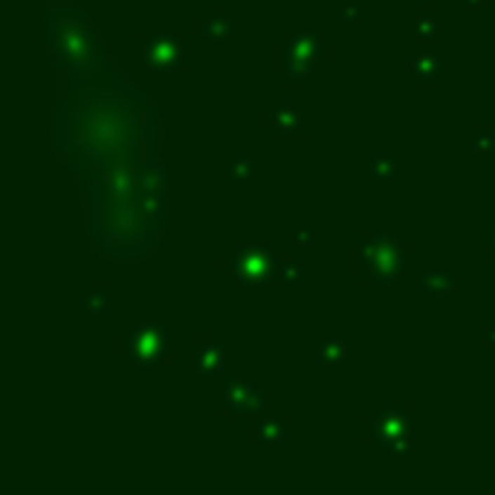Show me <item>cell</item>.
<instances>
[{
  "instance_id": "obj_22",
  "label": "cell",
  "mask_w": 495,
  "mask_h": 495,
  "mask_svg": "<svg viewBox=\"0 0 495 495\" xmlns=\"http://www.w3.org/2000/svg\"><path fill=\"white\" fill-rule=\"evenodd\" d=\"M293 244L296 246H316V235L313 232H296L293 235Z\"/></svg>"
},
{
  "instance_id": "obj_10",
  "label": "cell",
  "mask_w": 495,
  "mask_h": 495,
  "mask_svg": "<svg viewBox=\"0 0 495 495\" xmlns=\"http://www.w3.org/2000/svg\"><path fill=\"white\" fill-rule=\"evenodd\" d=\"M446 70V61L435 53V50H426V53H420L414 61H411V73L423 81V84H432L440 79V73Z\"/></svg>"
},
{
  "instance_id": "obj_6",
  "label": "cell",
  "mask_w": 495,
  "mask_h": 495,
  "mask_svg": "<svg viewBox=\"0 0 495 495\" xmlns=\"http://www.w3.org/2000/svg\"><path fill=\"white\" fill-rule=\"evenodd\" d=\"M223 403L226 411H238V414H261L264 411V397L249 380L244 376H232L223 383Z\"/></svg>"
},
{
  "instance_id": "obj_23",
  "label": "cell",
  "mask_w": 495,
  "mask_h": 495,
  "mask_svg": "<svg viewBox=\"0 0 495 495\" xmlns=\"http://www.w3.org/2000/svg\"><path fill=\"white\" fill-rule=\"evenodd\" d=\"M481 4H484V0H461V6H463V9H478Z\"/></svg>"
},
{
  "instance_id": "obj_1",
  "label": "cell",
  "mask_w": 495,
  "mask_h": 495,
  "mask_svg": "<svg viewBox=\"0 0 495 495\" xmlns=\"http://www.w3.org/2000/svg\"><path fill=\"white\" fill-rule=\"evenodd\" d=\"M359 270L371 284L394 281L406 270V249L400 246V241L394 238V235L376 232V235H371L368 244L359 252Z\"/></svg>"
},
{
  "instance_id": "obj_18",
  "label": "cell",
  "mask_w": 495,
  "mask_h": 495,
  "mask_svg": "<svg viewBox=\"0 0 495 495\" xmlns=\"http://www.w3.org/2000/svg\"><path fill=\"white\" fill-rule=\"evenodd\" d=\"M81 310L102 316V313L107 310V293H105L102 287H93L90 293H84V296H81Z\"/></svg>"
},
{
  "instance_id": "obj_4",
  "label": "cell",
  "mask_w": 495,
  "mask_h": 495,
  "mask_svg": "<svg viewBox=\"0 0 495 495\" xmlns=\"http://www.w3.org/2000/svg\"><path fill=\"white\" fill-rule=\"evenodd\" d=\"M278 258L272 249L264 246H244L235 252V258L229 261V270L238 275L241 281H270L272 275H278Z\"/></svg>"
},
{
  "instance_id": "obj_26",
  "label": "cell",
  "mask_w": 495,
  "mask_h": 495,
  "mask_svg": "<svg viewBox=\"0 0 495 495\" xmlns=\"http://www.w3.org/2000/svg\"><path fill=\"white\" fill-rule=\"evenodd\" d=\"M409 4H411V6H417V4H426V0H409Z\"/></svg>"
},
{
  "instance_id": "obj_11",
  "label": "cell",
  "mask_w": 495,
  "mask_h": 495,
  "mask_svg": "<svg viewBox=\"0 0 495 495\" xmlns=\"http://www.w3.org/2000/svg\"><path fill=\"white\" fill-rule=\"evenodd\" d=\"M458 287V275L455 272H443V270H432L423 278V296L426 298H440V296H452Z\"/></svg>"
},
{
  "instance_id": "obj_14",
  "label": "cell",
  "mask_w": 495,
  "mask_h": 495,
  "mask_svg": "<svg viewBox=\"0 0 495 495\" xmlns=\"http://www.w3.org/2000/svg\"><path fill=\"white\" fill-rule=\"evenodd\" d=\"M252 440L258 443H287L290 440V429H287V420H264L261 426L252 432Z\"/></svg>"
},
{
  "instance_id": "obj_25",
  "label": "cell",
  "mask_w": 495,
  "mask_h": 495,
  "mask_svg": "<svg viewBox=\"0 0 495 495\" xmlns=\"http://www.w3.org/2000/svg\"><path fill=\"white\" fill-rule=\"evenodd\" d=\"M487 339H489V342H495V324H492V327H487Z\"/></svg>"
},
{
  "instance_id": "obj_20",
  "label": "cell",
  "mask_w": 495,
  "mask_h": 495,
  "mask_svg": "<svg viewBox=\"0 0 495 495\" xmlns=\"http://www.w3.org/2000/svg\"><path fill=\"white\" fill-rule=\"evenodd\" d=\"M473 148H475L478 154H495V136L487 133V131H478V133L473 136Z\"/></svg>"
},
{
  "instance_id": "obj_12",
  "label": "cell",
  "mask_w": 495,
  "mask_h": 495,
  "mask_svg": "<svg viewBox=\"0 0 495 495\" xmlns=\"http://www.w3.org/2000/svg\"><path fill=\"white\" fill-rule=\"evenodd\" d=\"M235 29H238V23L226 15H209L200 20V35L206 41H226L235 35Z\"/></svg>"
},
{
  "instance_id": "obj_5",
  "label": "cell",
  "mask_w": 495,
  "mask_h": 495,
  "mask_svg": "<svg viewBox=\"0 0 495 495\" xmlns=\"http://www.w3.org/2000/svg\"><path fill=\"white\" fill-rule=\"evenodd\" d=\"M183 61V38L177 35H154L145 44V67L154 76H169Z\"/></svg>"
},
{
  "instance_id": "obj_16",
  "label": "cell",
  "mask_w": 495,
  "mask_h": 495,
  "mask_svg": "<svg viewBox=\"0 0 495 495\" xmlns=\"http://www.w3.org/2000/svg\"><path fill=\"white\" fill-rule=\"evenodd\" d=\"M409 32L417 35V38H423V41H435L437 32H440V27H437L435 18L420 15V18H411V20H409Z\"/></svg>"
},
{
  "instance_id": "obj_19",
  "label": "cell",
  "mask_w": 495,
  "mask_h": 495,
  "mask_svg": "<svg viewBox=\"0 0 495 495\" xmlns=\"http://www.w3.org/2000/svg\"><path fill=\"white\" fill-rule=\"evenodd\" d=\"M252 171H255L252 159H249V157H238V159H232V162L226 165L223 177H226V180H246Z\"/></svg>"
},
{
  "instance_id": "obj_3",
  "label": "cell",
  "mask_w": 495,
  "mask_h": 495,
  "mask_svg": "<svg viewBox=\"0 0 495 495\" xmlns=\"http://www.w3.org/2000/svg\"><path fill=\"white\" fill-rule=\"evenodd\" d=\"M169 342H171V334L165 324H139L125 336V350L131 353V359L136 365L148 368L169 357Z\"/></svg>"
},
{
  "instance_id": "obj_27",
  "label": "cell",
  "mask_w": 495,
  "mask_h": 495,
  "mask_svg": "<svg viewBox=\"0 0 495 495\" xmlns=\"http://www.w3.org/2000/svg\"><path fill=\"white\" fill-rule=\"evenodd\" d=\"M492 252H495V238H492Z\"/></svg>"
},
{
  "instance_id": "obj_21",
  "label": "cell",
  "mask_w": 495,
  "mask_h": 495,
  "mask_svg": "<svg viewBox=\"0 0 495 495\" xmlns=\"http://www.w3.org/2000/svg\"><path fill=\"white\" fill-rule=\"evenodd\" d=\"M409 449H411V440H409V435H403V437H394V440H388V443H385V452H388V455H409Z\"/></svg>"
},
{
  "instance_id": "obj_9",
  "label": "cell",
  "mask_w": 495,
  "mask_h": 495,
  "mask_svg": "<svg viewBox=\"0 0 495 495\" xmlns=\"http://www.w3.org/2000/svg\"><path fill=\"white\" fill-rule=\"evenodd\" d=\"M223 362H226L223 345L215 342V339H200V345H197V371L203 376H218L223 371Z\"/></svg>"
},
{
  "instance_id": "obj_8",
  "label": "cell",
  "mask_w": 495,
  "mask_h": 495,
  "mask_svg": "<svg viewBox=\"0 0 495 495\" xmlns=\"http://www.w3.org/2000/svg\"><path fill=\"white\" fill-rule=\"evenodd\" d=\"M267 128L284 133V136H298L304 131V116L290 105V102H278L267 113Z\"/></svg>"
},
{
  "instance_id": "obj_15",
  "label": "cell",
  "mask_w": 495,
  "mask_h": 495,
  "mask_svg": "<svg viewBox=\"0 0 495 495\" xmlns=\"http://www.w3.org/2000/svg\"><path fill=\"white\" fill-rule=\"evenodd\" d=\"M368 174L374 180H391L397 177V157L388 151H376L368 157Z\"/></svg>"
},
{
  "instance_id": "obj_7",
  "label": "cell",
  "mask_w": 495,
  "mask_h": 495,
  "mask_svg": "<svg viewBox=\"0 0 495 495\" xmlns=\"http://www.w3.org/2000/svg\"><path fill=\"white\" fill-rule=\"evenodd\" d=\"M368 435L374 440H380L383 446L388 440H394V437L409 435V411L406 409H397V406H383L380 414L368 423Z\"/></svg>"
},
{
  "instance_id": "obj_13",
  "label": "cell",
  "mask_w": 495,
  "mask_h": 495,
  "mask_svg": "<svg viewBox=\"0 0 495 495\" xmlns=\"http://www.w3.org/2000/svg\"><path fill=\"white\" fill-rule=\"evenodd\" d=\"M345 353H348V348H345V339H339V336H322L316 342V362L319 365L334 368L345 359Z\"/></svg>"
},
{
  "instance_id": "obj_2",
  "label": "cell",
  "mask_w": 495,
  "mask_h": 495,
  "mask_svg": "<svg viewBox=\"0 0 495 495\" xmlns=\"http://www.w3.org/2000/svg\"><path fill=\"white\" fill-rule=\"evenodd\" d=\"M327 58V46L313 32H298L284 46V73L293 84H301Z\"/></svg>"
},
{
  "instance_id": "obj_17",
  "label": "cell",
  "mask_w": 495,
  "mask_h": 495,
  "mask_svg": "<svg viewBox=\"0 0 495 495\" xmlns=\"http://www.w3.org/2000/svg\"><path fill=\"white\" fill-rule=\"evenodd\" d=\"M301 275H304V261H301V258H287V261L278 267V281H281V284H298Z\"/></svg>"
},
{
  "instance_id": "obj_24",
  "label": "cell",
  "mask_w": 495,
  "mask_h": 495,
  "mask_svg": "<svg viewBox=\"0 0 495 495\" xmlns=\"http://www.w3.org/2000/svg\"><path fill=\"white\" fill-rule=\"evenodd\" d=\"M342 20H357V9H353V6H348V9L342 12Z\"/></svg>"
}]
</instances>
